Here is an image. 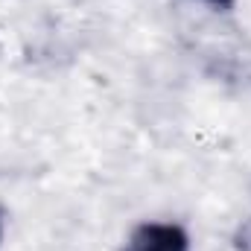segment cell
I'll return each mask as SVG.
<instances>
[{"instance_id":"obj_2","label":"cell","mask_w":251,"mask_h":251,"mask_svg":"<svg viewBox=\"0 0 251 251\" xmlns=\"http://www.w3.org/2000/svg\"><path fill=\"white\" fill-rule=\"evenodd\" d=\"M234 243H237V249H240V251H251V219H246V222L240 225V231H237Z\"/></svg>"},{"instance_id":"obj_3","label":"cell","mask_w":251,"mask_h":251,"mask_svg":"<svg viewBox=\"0 0 251 251\" xmlns=\"http://www.w3.org/2000/svg\"><path fill=\"white\" fill-rule=\"evenodd\" d=\"M204 3H207V6H213V9H222V12H225V9H231V3H234V0H204Z\"/></svg>"},{"instance_id":"obj_1","label":"cell","mask_w":251,"mask_h":251,"mask_svg":"<svg viewBox=\"0 0 251 251\" xmlns=\"http://www.w3.org/2000/svg\"><path fill=\"white\" fill-rule=\"evenodd\" d=\"M123 251H190L184 228L170 222H143L131 231Z\"/></svg>"}]
</instances>
